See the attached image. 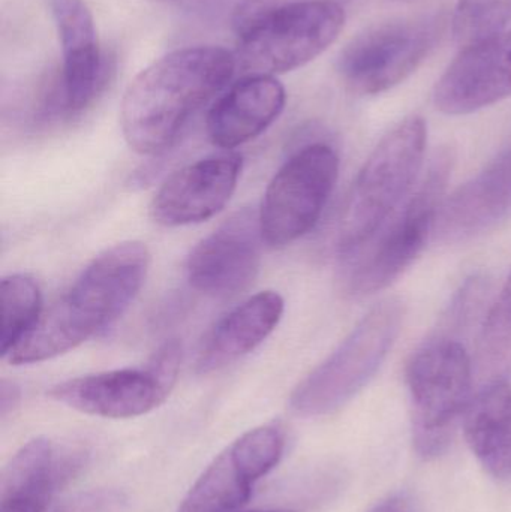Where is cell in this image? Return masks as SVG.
<instances>
[{
	"label": "cell",
	"mask_w": 511,
	"mask_h": 512,
	"mask_svg": "<svg viewBox=\"0 0 511 512\" xmlns=\"http://www.w3.org/2000/svg\"><path fill=\"white\" fill-rule=\"evenodd\" d=\"M511 212V147L482 173L444 197L435 219V242H467L500 224Z\"/></svg>",
	"instance_id": "16"
},
{
	"label": "cell",
	"mask_w": 511,
	"mask_h": 512,
	"mask_svg": "<svg viewBox=\"0 0 511 512\" xmlns=\"http://www.w3.org/2000/svg\"><path fill=\"white\" fill-rule=\"evenodd\" d=\"M81 465L83 453H60L45 438L27 442L3 471L0 512H45Z\"/></svg>",
	"instance_id": "17"
},
{
	"label": "cell",
	"mask_w": 511,
	"mask_h": 512,
	"mask_svg": "<svg viewBox=\"0 0 511 512\" xmlns=\"http://www.w3.org/2000/svg\"><path fill=\"white\" fill-rule=\"evenodd\" d=\"M149 2L162 3V5H168V3H174V5H180V3H183V5H192V3H203L206 2V0H149Z\"/></svg>",
	"instance_id": "27"
},
{
	"label": "cell",
	"mask_w": 511,
	"mask_h": 512,
	"mask_svg": "<svg viewBox=\"0 0 511 512\" xmlns=\"http://www.w3.org/2000/svg\"><path fill=\"white\" fill-rule=\"evenodd\" d=\"M284 307L275 291L260 292L234 307L201 343L198 372H215L257 349L278 327Z\"/></svg>",
	"instance_id": "19"
},
{
	"label": "cell",
	"mask_w": 511,
	"mask_h": 512,
	"mask_svg": "<svg viewBox=\"0 0 511 512\" xmlns=\"http://www.w3.org/2000/svg\"><path fill=\"white\" fill-rule=\"evenodd\" d=\"M285 435L275 424L257 427L234 441L198 478L179 512H234L248 504L255 484L281 460Z\"/></svg>",
	"instance_id": "11"
},
{
	"label": "cell",
	"mask_w": 511,
	"mask_h": 512,
	"mask_svg": "<svg viewBox=\"0 0 511 512\" xmlns=\"http://www.w3.org/2000/svg\"><path fill=\"white\" fill-rule=\"evenodd\" d=\"M251 512H296L291 510H269V511H251Z\"/></svg>",
	"instance_id": "28"
},
{
	"label": "cell",
	"mask_w": 511,
	"mask_h": 512,
	"mask_svg": "<svg viewBox=\"0 0 511 512\" xmlns=\"http://www.w3.org/2000/svg\"><path fill=\"white\" fill-rule=\"evenodd\" d=\"M371 512H413L411 501L404 495H393L384 499Z\"/></svg>",
	"instance_id": "26"
},
{
	"label": "cell",
	"mask_w": 511,
	"mask_h": 512,
	"mask_svg": "<svg viewBox=\"0 0 511 512\" xmlns=\"http://www.w3.org/2000/svg\"><path fill=\"white\" fill-rule=\"evenodd\" d=\"M182 346L162 345L143 369H122L81 376L51 388L56 402L95 417L135 418L167 400L179 376Z\"/></svg>",
	"instance_id": "10"
},
{
	"label": "cell",
	"mask_w": 511,
	"mask_h": 512,
	"mask_svg": "<svg viewBox=\"0 0 511 512\" xmlns=\"http://www.w3.org/2000/svg\"><path fill=\"white\" fill-rule=\"evenodd\" d=\"M511 96V30L462 51L435 87L438 110L470 114Z\"/></svg>",
	"instance_id": "15"
},
{
	"label": "cell",
	"mask_w": 511,
	"mask_h": 512,
	"mask_svg": "<svg viewBox=\"0 0 511 512\" xmlns=\"http://www.w3.org/2000/svg\"><path fill=\"white\" fill-rule=\"evenodd\" d=\"M62 47V84L50 110L74 116L93 104L107 84L92 12L84 0H48Z\"/></svg>",
	"instance_id": "14"
},
{
	"label": "cell",
	"mask_w": 511,
	"mask_h": 512,
	"mask_svg": "<svg viewBox=\"0 0 511 512\" xmlns=\"http://www.w3.org/2000/svg\"><path fill=\"white\" fill-rule=\"evenodd\" d=\"M474 361L464 342L449 334L428 340L407 369L413 406V438L423 459L449 448L459 418L473 399Z\"/></svg>",
	"instance_id": "4"
},
{
	"label": "cell",
	"mask_w": 511,
	"mask_h": 512,
	"mask_svg": "<svg viewBox=\"0 0 511 512\" xmlns=\"http://www.w3.org/2000/svg\"><path fill=\"white\" fill-rule=\"evenodd\" d=\"M474 376L482 387L511 379V271L506 285L483 319L474 358Z\"/></svg>",
	"instance_id": "21"
},
{
	"label": "cell",
	"mask_w": 511,
	"mask_h": 512,
	"mask_svg": "<svg viewBox=\"0 0 511 512\" xmlns=\"http://www.w3.org/2000/svg\"><path fill=\"white\" fill-rule=\"evenodd\" d=\"M453 158L449 152L435 156L428 174L399 215L384 228L371 254L350 271L348 289L357 297L375 294L398 279L425 248L434 233L435 219L444 200Z\"/></svg>",
	"instance_id": "9"
},
{
	"label": "cell",
	"mask_w": 511,
	"mask_h": 512,
	"mask_svg": "<svg viewBox=\"0 0 511 512\" xmlns=\"http://www.w3.org/2000/svg\"><path fill=\"white\" fill-rule=\"evenodd\" d=\"M18 402H20V390L17 385L2 381V385H0V417L6 418V415L11 414L17 408Z\"/></svg>",
	"instance_id": "25"
},
{
	"label": "cell",
	"mask_w": 511,
	"mask_h": 512,
	"mask_svg": "<svg viewBox=\"0 0 511 512\" xmlns=\"http://www.w3.org/2000/svg\"><path fill=\"white\" fill-rule=\"evenodd\" d=\"M339 173V158L324 143L297 150L267 186L258 218L270 248H285L320 221Z\"/></svg>",
	"instance_id": "7"
},
{
	"label": "cell",
	"mask_w": 511,
	"mask_h": 512,
	"mask_svg": "<svg viewBox=\"0 0 511 512\" xmlns=\"http://www.w3.org/2000/svg\"><path fill=\"white\" fill-rule=\"evenodd\" d=\"M471 451L489 474L511 477V384L480 387L464 414Z\"/></svg>",
	"instance_id": "20"
},
{
	"label": "cell",
	"mask_w": 511,
	"mask_h": 512,
	"mask_svg": "<svg viewBox=\"0 0 511 512\" xmlns=\"http://www.w3.org/2000/svg\"><path fill=\"white\" fill-rule=\"evenodd\" d=\"M242 167L239 153H222L171 174L153 197V221L176 228L200 224L218 215L233 197Z\"/></svg>",
	"instance_id": "13"
},
{
	"label": "cell",
	"mask_w": 511,
	"mask_h": 512,
	"mask_svg": "<svg viewBox=\"0 0 511 512\" xmlns=\"http://www.w3.org/2000/svg\"><path fill=\"white\" fill-rule=\"evenodd\" d=\"M119 507V498L111 493H93L83 496L54 512H114Z\"/></svg>",
	"instance_id": "24"
},
{
	"label": "cell",
	"mask_w": 511,
	"mask_h": 512,
	"mask_svg": "<svg viewBox=\"0 0 511 512\" xmlns=\"http://www.w3.org/2000/svg\"><path fill=\"white\" fill-rule=\"evenodd\" d=\"M149 265V249L140 242L119 243L102 252L3 360L14 366L42 363L83 345L128 310Z\"/></svg>",
	"instance_id": "2"
},
{
	"label": "cell",
	"mask_w": 511,
	"mask_h": 512,
	"mask_svg": "<svg viewBox=\"0 0 511 512\" xmlns=\"http://www.w3.org/2000/svg\"><path fill=\"white\" fill-rule=\"evenodd\" d=\"M236 56L221 47L171 51L144 68L123 96L126 143L140 155L164 152L189 120L221 92L236 71Z\"/></svg>",
	"instance_id": "1"
},
{
	"label": "cell",
	"mask_w": 511,
	"mask_h": 512,
	"mask_svg": "<svg viewBox=\"0 0 511 512\" xmlns=\"http://www.w3.org/2000/svg\"><path fill=\"white\" fill-rule=\"evenodd\" d=\"M428 129L419 116L408 117L375 147L360 171L348 200L339 234V255L360 254L401 206L419 176Z\"/></svg>",
	"instance_id": "3"
},
{
	"label": "cell",
	"mask_w": 511,
	"mask_h": 512,
	"mask_svg": "<svg viewBox=\"0 0 511 512\" xmlns=\"http://www.w3.org/2000/svg\"><path fill=\"white\" fill-rule=\"evenodd\" d=\"M258 212L242 210L201 240L186 262L192 288L210 297H231L248 288L260 270Z\"/></svg>",
	"instance_id": "12"
},
{
	"label": "cell",
	"mask_w": 511,
	"mask_h": 512,
	"mask_svg": "<svg viewBox=\"0 0 511 512\" xmlns=\"http://www.w3.org/2000/svg\"><path fill=\"white\" fill-rule=\"evenodd\" d=\"M284 86L272 75H246L207 116V134L221 149H236L263 134L284 111Z\"/></svg>",
	"instance_id": "18"
},
{
	"label": "cell",
	"mask_w": 511,
	"mask_h": 512,
	"mask_svg": "<svg viewBox=\"0 0 511 512\" xmlns=\"http://www.w3.org/2000/svg\"><path fill=\"white\" fill-rule=\"evenodd\" d=\"M404 306L395 298L374 307L339 348L293 391L290 409L303 418L332 414L350 402L380 369L395 345Z\"/></svg>",
	"instance_id": "6"
},
{
	"label": "cell",
	"mask_w": 511,
	"mask_h": 512,
	"mask_svg": "<svg viewBox=\"0 0 511 512\" xmlns=\"http://www.w3.org/2000/svg\"><path fill=\"white\" fill-rule=\"evenodd\" d=\"M511 21V0H459L453 36L464 47L504 32Z\"/></svg>",
	"instance_id": "23"
},
{
	"label": "cell",
	"mask_w": 511,
	"mask_h": 512,
	"mask_svg": "<svg viewBox=\"0 0 511 512\" xmlns=\"http://www.w3.org/2000/svg\"><path fill=\"white\" fill-rule=\"evenodd\" d=\"M345 12L338 0L282 3L237 27V66L248 75L294 71L338 39Z\"/></svg>",
	"instance_id": "5"
},
{
	"label": "cell",
	"mask_w": 511,
	"mask_h": 512,
	"mask_svg": "<svg viewBox=\"0 0 511 512\" xmlns=\"http://www.w3.org/2000/svg\"><path fill=\"white\" fill-rule=\"evenodd\" d=\"M446 26L443 14L378 24L342 50L338 71L362 95H377L410 77L434 50Z\"/></svg>",
	"instance_id": "8"
},
{
	"label": "cell",
	"mask_w": 511,
	"mask_h": 512,
	"mask_svg": "<svg viewBox=\"0 0 511 512\" xmlns=\"http://www.w3.org/2000/svg\"><path fill=\"white\" fill-rule=\"evenodd\" d=\"M2 358L35 327L42 315V297L38 283L26 274L3 277L2 286Z\"/></svg>",
	"instance_id": "22"
}]
</instances>
